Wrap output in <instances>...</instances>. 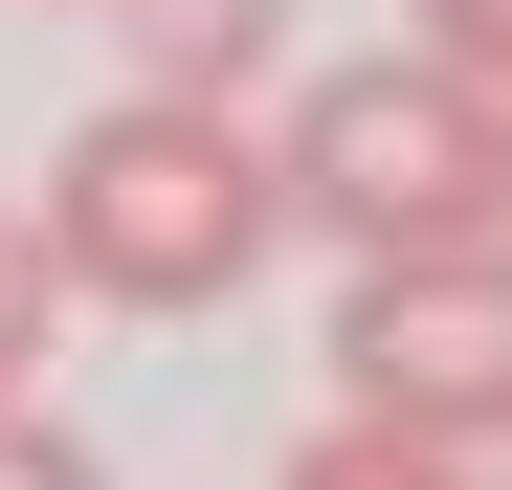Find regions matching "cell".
<instances>
[{
  "label": "cell",
  "instance_id": "obj_3",
  "mask_svg": "<svg viewBox=\"0 0 512 490\" xmlns=\"http://www.w3.org/2000/svg\"><path fill=\"white\" fill-rule=\"evenodd\" d=\"M334 401H357V424H423V446H490L512 424V268L490 245H357Z\"/></svg>",
  "mask_w": 512,
  "mask_h": 490
},
{
  "label": "cell",
  "instance_id": "obj_9",
  "mask_svg": "<svg viewBox=\"0 0 512 490\" xmlns=\"http://www.w3.org/2000/svg\"><path fill=\"white\" fill-rule=\"evenodd\" d=\"M23 23H90V0H23Z\"/></svg>",
  "mask_w": 512,
  "mask_h": 490
},
{
  "label": "cell",
  "instance_id": "obj_4",
  "mask_svg": "<svg viewBox=\"0 0 512 490\" xmlns=\"http://www.w3.org/2000/svg\"><path fill=\"white\" fill-rule=\"evenodd\" d=\"M112 23H134V90H201V112L290 67V0H112Z\"/></svg>",
  "mask_w": 512,
  "mask_h": 490
},
{
  "label": "cell",
  "instance_id": "obj_6",
  "mask_svg": "<svg viewBox=\"0 0 512 490\" xmlns=\"http://www.w3.org/2000/svg\"><path fill=\"white\" fill-rule=\"evenodd\" d=\"M45 357H67V268H45V223L0 201V401H45Z\"/></svg>",
  "mask_w": 512,
  "mask_h": 490
},
{
  "label": "cell",
  "instance_id": "obj_5",
  "mask_svg": "<svg viewBox=\"0 0 512 490\" xmlns=\"http://www.w3.org/2000/svg\"><path fill=\"white\" fill-rule=\"evenodd\" d=\"M268 490H490V446H423V424H357V401H334Z\"/></svg>",
  "mask_w": 512,
  "mask_h": 490
},
{
  "label": "cell",
  "instance_id": "obj_2",
  "mask_svg": "<svg viewBox=\"0 0 512 490\" xmlns=\"http://www.w3.org/2000/svg\"><path fill=\"white\" fill-rule=\"evenodd\" d=\"M268 201L357 268V245H490L512 201V134H490V67L446 45H357V67H312V90L268 112Z\"/></svg>",
  "mask_w": 512,
  "mask_h": 490
},
{
  "label": "cell",
  "instance_id": "obj_8",
  "mask_svg": "<svg viewBox=\"0 0 512 490\" xmlns=\"http://www.w3.org/2000/svg\"><path fill=\"white\" fill-rule=\"evenodd\" d=\"M401 45H446V67H490V45H512V0H401Z\"/></svg>",
  "mask_w": 512,
  "mask_h": 490
},
{
  "label": "cell",
  "instance_id": "obj_1",
  "mask_svg": "<svg viewBox=\"0 0 512 490\" xmlns=\"http://www.w3.org/2000/svg\"><path fill=\"white\" fill-rule=\"evenodd\" d=\"M45 268H67V312H223L245 268L290 245V201H268V134L245 112H201V90H112L90 134L45 156Z\"/></svg>",
  "mask_w": 512,
  "mask_h": 490
},
{
  "label": "cell",
  "instance_id": "obj_7",
  "mask_svg": "<svg viewBox=\"0 0 512 490\" xmlns=\"http://www.w3.org/2000/svg\"><path fill=\"white\" fill-rule=\"evenodd\" d=\"M0 490H112V468H90V446H67V424H45V401H0Z\"/></svg>",
  "mask_w": 512,
  "mask_h": 490
}]
</instances>
